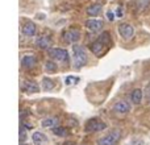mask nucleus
<instances>
[{"instance_id":"1","label":"nucleus","mask_w":150,"mask_h":145,"mask_svg":"<svg viewBox=\"0 0 150 145\" xmlns=\"http://www.w3.org/2000/svg\"><path fill=\"white\" fill-rule=\"evenodd\" d=\"M73 61L74 66L76 69H80L87 63V54L83 46L80 45H74L73 46Z\"/></svg>"},{"instance_id":"2","label":"nucleus","mask_w":150,"mask_h":145,"mask_svg":"<svg viewBox=\"0 0 150 145\" xmlns=\"http://www.w3.org/2000/svg\"><path fill=\"white\" fill-rule=\"evenodd\" d=\"M107 44H109V34L105 32V33H103L98 40H95V41L91 44V52H92L96 57H100L104 50V45H107Z\"/></svg>"},{"instance_id":"3","label":"nucleus","mask_w":150,"mask_h":145,"mask_svg":"<svg viewBox=\"0 0 150 145\" xmlns=\"http://www.w3.org/2000/svg\"><path fill=\"white\" fill-rule=\"evenodd\" d=\"M121 137V132L119 129H115L109 132L108 135L103 136L98 140V145H116Z\"/></svg>"},{"instance_id":"4","label":"nucleus","mask_w":150,"mask_h":145,"mask_svg":"<svg viewBox=\"0 0 150 145\" xmlns=\"http://www.w3.org/2000/svg\"><path fill=\"white\" fill-rule=\"evenodd\" d=\"M49 55L52 58H54L55 61H59V62H69V52L65 49H61V48H52L49 49Z\"/></svg>"},{"instance_id":"5","label":"nucleus","mask_w":150,"mask_h":145,"mask_svg":"<svg viewBox=\"0 0 150 145\" xmlns=\"http://www.w3.org/2000/svg\"><path fill=\"white\" fill-rule=\"evenodd\" d=\"M105 123L100 122L99 119H91L87 122L86 124V131L87 132H98V131H103L105 129Z\"/></svg>"},{"instance_id":"6","label":"nucleus","mask_w":150,"mask_h":145,"mask_svg":"<svg viewBox=\"0 0 150 145\" xmlns=\"http://www.w3.org/2000/svg\"><path fill=\"white\" fill-rule=\"evenodd\" d=\"M119 33L124 40H130L134 36V28L132 25H129V24H120Z\"/></svg>"},{"instance_id":"7","label":"nucleus","mask_w":150,"mask_h":145,"mask_svg":"<svg viewBox=\"0 0 150 145\" xmlns=\"http://www.w3.org/2000/svg\"><path fill=\"white\" fill-rule=\"evenodd\" d=\"M63 41L67 42V44H74L79 40L80 37V32L78 29H69V31L63 32Z\"/></svg>"},{"instance_id":"8","label":"nucleus","mask_w":150,"mask_h":145,"mask_svg":"<svg viewBox=\"0 0 150 145\" xmlns=\"http://www.w3.org/2000/svg\"><path fill=\"white\" fill-rule=\"evenodd\" d=\"M113 111L119 115H125L130 111V104L127 100H119L113 104Z\"/></svg>"},{"instance_id":"9","label":"nucleus","mask_w":150,"mask_h":145,"mask_svg":"<svg viewBox=\"0 0 150 145\" xmlns=\"http://www.w3.org/2000/svg\"><path fill=\"white\" fill-rule=\"evenodd\" d=\"M21 65L25 69H32L37 65V58L33 54H25L21 58Z\"/></svg>"},{"instance_id":"10","label":"nucleus","mask_w":150,"mask_h":145,"mask_svg":"<svg viewBox=\"0 0 150 145\" xmlns=\"http://www.w3.org/2000/svg\"><path fill=\"white\" fill-rule=\"evenodd\" d=\"M23 33L24 36L26 37H33L36 36L37 33V26L34 23H32V21H28V23H25L23 25Z\"/></svg>"},{"instance_id":"11","label":"nucleus","mask_w":150,"mask_h":145,"mask_svg":"<svg viewBox=\"0 0 150 145\" xmlns=\"http://www.w3.org/2000/svg\"><path fill=\"white\" fill-rule=\"evenodd\" d=\"M86 28L92 32H99L103 29V21L96 20V18H90L86 21Z\"/></svg>"},{"instance_id":"12","label":"nucleus","mask_w":150,"mask_h":145,"mask_svg":"<svg viewBox=\"0 0 150 145\" xmlns=\"http://www.w3.org/2000/svg\"><path fill=\"white\" fill-rule=\"evenodd\" d=\"M23 90L25 91L26 94H33V92H38L40 91V86L37 85L33 80H26L23 86Z\"/></svg>"},{"instance_id":"13","label":"nucleus","mask_w":150,"mask_h":145,"mask_svg":"<svg viewBox=\"0 0 150 145\" xmlns=\"http://www.w3.org/2000/svg\"><path fill=\"white\" fill-rule=\"evenodd\" d=\"M101 12H103V5L99 4V3H95V4L90 5V7L87 8V15L90 16V17H95V16L100 15Z\"/></svg>"},{"instance_id":"14","label":"nucleus","mask_w":150,"mask_h":145,"mask_svg":"<svg viewBox=\"0 0 150 145\" xmlns=\"http://www.w3.org/2000/svg\"><path fill=\"white\" fill-rule=\"evenodd\" d=\"M58 124H59V120L57 119V117H46V119H44L41 122V125L42 128H52V129H54L55 127H58Z\"/></svg>"},{"instance_id":"15","label":"nucleus","mask_w":150,"mask_h":145,"mask_svg":"<svg viewBox=\"0 0 150 145\" xmlns=\"http://www.w3.org/2000/svg\"><path fill=\"white\" fill-rule=\"evenodd\" d=\"M50 37L49 36H40L36 38V46L40 49H46L50 46Z\"/></svg>"},{"instance_id":"16","label":"nucleus","mask_w":150,"mask_h":145,"mask_svg":"<svg viewBox=\"0 0 150 145\" xmlns=\"http://www.w3.org/2000/svg\"><path fill=\"white\" fill-rule=\"evenodd\" d=\"M142 98H144V92L140 88H134V90L132 91V94H130V100L134 104H140L141 102H142Z\"/></svg>"},{"instance_id":"17","label":"nucleus","mask_w":150,"mask_h":145,"mask_svg":"<svg viewBox=\"0 0 150 145\" xmlns=\"http://www.w3.org/2000/svg\"><path fill=\"white\" fill-rule=\"evenodd\" d=\"M32 141L34 145H42L44 143H46V136L42 132H34L32 135Z\"/></svg>"},{"instance_id":"18","label":"nucleus","mask_w":150,"mask_h":145,"mask_svg":"<svg viewBox=\"0 0 150 145\" xmlns=\"http://www.w3.org/2000/svg\"><path fill=\"white\" fill-rule=\"evenodd\" d=\"M136 5L138 11H145L150 5V0H136Z\"/></svg>"},{"instance_id":"19","label":"nucleus","mask_w":150,"mask_h":145,"mask_svg":"<svg viewBox=\"0 0 150 145\" xmlns=\"http://www.w3.org/2000/svg\"><path fill=\"white\" fill-rule=\"evenodd\" d=\"M53 87H54V83H53V80H50L49 78H44V79H42V88H44L45 91L53 90Z\"/></svg>"},{"instance_id":"20","label":"nucleus","mask_w":150,"mask_h":145,"mask_svg":"<svg viewBox=\"0 0 150 145\" xmlns=\"http://www.w3.org/2000/svg\"><path fill=\"white\" fill-rule=\"evenodd\" d=\"M45 70L47 72H55L57 71V65H55L53 61H47V62L45 63Z\"/></svg>"},{"instance_id":"21","label":"nucleus","mask_w":150,"mask_h":145,"mask_svg":"<svg viewBox=\"0 0 150 145\" xmlns=\"http://www.w3.org/2000/svg\"><path fill=\"white\" fill-rule=\"evenodd\" d=\"M65 82H66V85H76L78 82H79V78L78 77H71V75H69V77H66V79H65Z\"/></svg>"},{"instance_id":"22","label":"nucleus","mask_w":150,"mask_h":145,"mask_svg":"<svg viewBox=\"0 0 150 145\" xmlns=\"http://www.w3.org/2000/svg\"><path fill=\"white\" fill-rule=\"evenodd\" d=\"M53 132H54V135H57V136H66L67 135V131L62 127H55L54 129H53Z\"/></svg>"},{"instance_id":"23","label":"nucleus","mask_w":150,"mask_h":145,"mask_svg":"<svg viewBox=\"0 0 150 145\" xmlns=\"http://www.w3.org/2000/svg\"><path fill=\"white\" fill-rule=\"evenodd\" d=\"M145 96H146V99L150 100V83H148V86L145 87Z\"/></svg>"},{"instance_id":"24","label":"nucleus","mask_w":150,"mask_h":145,"mask_svg":"<svg viewBox=\"0 0 150 145\" xmlns=\"http://www.w3.org/2000/svg\"><path fill=\"white\" fill-rule=\"evenodd\" d=\"M24 140H25V133H24V127L21 125V129H20V141L23 143Z\"/></svg>"},{"instance_id":"25","label":"nucleus","mask_w":150,"mask_h":145,"mask_svg":"<svg viewBox=\"0 0 150 145\" xmlns=\"http://www.w3.org/2000/svg\"><path fill=\"white\" fill-rule=\"evenodd\" d=\"M116 16L117 17H122V8L121 7H119L116 9Z\"/></svg>"},{"instance_id":"26","label":"nucleus","mask_w":150,"mask_h":145,"mask_svg":"<svg viewBox=\"0 0 150 145\" xmlns=\"http://www.w3.org/2000/svg\"><path fill=\"white\" fill-rule=\"evenodd\" d=\"M115 16H116V15H115L113 12H108V13H107V17H108V20H111V21L115 18Z\"/></svg>"}]
</instances>
